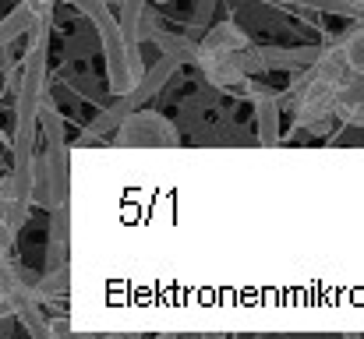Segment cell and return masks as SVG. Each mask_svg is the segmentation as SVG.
Segmentation results:
<instances>
[{"mask_svg": "<svg viewBox=\"0 0 364 339\" xmlns=\"http://www.w3.org/2000/svg\"><path fill=\"white\" fill-rule=\"evenodd\" d=\"M117 145H181V134L163 113L134 110L117 124Z\"/></svg>", "mask_w": 364, "mask_h": 339, "instance_id": "6da1fadb", "label": "cell"}, {"mask_svg": "<svg viewBox=\"0 0 364 339\" xmlns=\"http://www.w3.org/2000/svg\"><path fill=\"white\" fill-rule=\"evenodd\" d=\"M255 92V120H258V145H279V99L265 89Z\"/></svg>", "mask_w": 364, "mask_h": 339, "instance_id": "7a4b0ae2", "label": "cell"}, {"mask_svg": "<svg viewBox=\"0 0 364 339\" xmlns=\"http://www.w3.org/2000/svg\"><path fill=\"white\" fill-rule=\"evenodd\" d=\"M149 39H152V43H156V46H159V50H163L170 60H177V64H195V57H198V46H195L188 36H177V32H159V28H156Z\"/></svg>", "mask_w": 364, "mask_h": 339, "instance_id": "3957f363", "label": "cell"}, {"mask_svg": "<svg viewBox=\"0 0 364 339\" xmlns=\"http://www.w3.org/2000/svg\"><path fill=\"white\" fill-rule=\"evenodd\" d=\"M32 28V4L28 0H21L4 21H0V46H11L18 36H25Z\"/></svg>", "mask_w": 364, "mask_h": 339, "instance_id": "277c9868", "label": "cell"}, {"mask_svg": "<svg viewBox=\"0 0 364 339\" xmlns=\"http://www.w3.org/2000/svg\"><path fill=\"white\" fill-rule=\"evenodd\" d=\"M336 46H340V53H343L350 75H364V21L358 25V28H350Z\"/></svg>", "mask_w": 364, "mask_h": 339, "instance_id": "5b68a950", "label": "cell"}, {"mask_svg": "<svg viewBox=\"0 0 364 339\" xmlns=\"http://www.w3.org/2000/svg\"><path fill=\"white\" fill-rule=\"evenodd\" d=\"M14 237H18V233H14L11 226L0 220V258H4V254H11V244H14Z\"/></svg>", "mask_w": 364, "mask_h": 339, "instance_id": "8992f818", "label": "cell"}, {"mask_svg": "<svg viewBox=\"0 0 364 339\" xmlns=\"http://www.w3.org/2000/svg\"><path fill=\"white\" fill-rule=\"evenodd\" d=\"M213 7H216V0H198V11H195V25H205V21H209V14H213Z\"/></svg>", "mask_w": 364, "mask_h": 339, "instance_id": "52a82bcc", "label": "cell"}]
</instances>
